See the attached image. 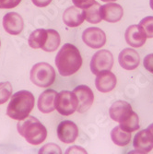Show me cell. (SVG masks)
<instances>
[{
	"label": "cell",
	"mask_w": 153,
	"mask_h": 154,
	"mask_svg": "<svg viewBox=\"0 0 153 154\" xmlns=\"http://www.w3.org/2000/svg\"><path fill=\"white\" fill-rule=\"evenodd\" d=\"M55 66L63 77L75 74L82 66V57L78 49L71 44H65L57 54Z\"/></svg>",
	"instance_id": "cell-1"
},
{
	"label": "cell",
	"mask_w": 153,
	"mask_h": 154,
	"mask_svg": "<svg viewBox=\"0 0 153 154\" xmlns=\"http://www.w3.org/2000/svg\"><path fill=\"white\" fill-rule=\"evenodd\" d=\"M35 104L34 96L31 91H20L11 96L7 108V115L14 120H23L29 116Z\"/></svg>",
	"instance_id": "cell-2"
},
{
	"label": "cell",
	"mask_w": 153,
	"mask_h": 154,
	"mask_svg": "<svg viewBox=\"0 0 153 154\" xmlns=\"http://www.w3.org/2000/svg\"><path fill=\"white\" fill-rule=\"evenodd\" d=\"M17 129L28 143L32 145H39L43 143L47 137V129L34 116H27L20 120L17 125Z\"/></svg>",
	"instance_id": "cell-3"
},
{
	"label": "cell",
	"mask_w": 153,
	"mask_h": 154,
	"mask_svg": "<svg viewBox=\"0 0 153 154\" xmlns=\"http://www.w3.org/2000/svg\"><path fill=\"white\" fill-rule=\"evenodd\" d=\"M30 79L34 85L38 87H50L55 80L54 68L50 64L45 62L37 63L31 69Z\"/></svg>",
	"instance_id": "cell-4"
},
{
	"label": "cell",
	"mask_w": 153,
	"mask_h": 154,
	"mask_svg": "<svg viewBox=\"0 0 153 154\" xmlns=\"http://www.w3.org/2000/svg\"><path fill=\"white\" fill-rule=\"evenodd\" d=\"M55 109L62 116H68L73 115L78 110V101L73 91H62L57 94L54 100Z\"/></svg>",
	"instance_id": "cell-5"
},
{
	"label": "cell",
	"mask_w": 153,
	"mask_h": 154,
	"mask_svg": "<svg viewBox=\"0 0 153 154\" xmlns=\"http://www.w3.org/2000/svg\"><path fill=\"white\" fill-rule=\"evenodd\" d=\"M114 66V55L108 50H100L96 52L90 61V70L94 75L103 71H109Z\"/></svg>",
	"instance_id": "cell-6"
},
{
	"label": "cell",
	"mask_w": 153,
	"mask_h": 154,
	"mask_svg": "<svg viewBox=\"0 0 153 154\" xmlns=\"http://www.w3.org/2000/svg\"><path fill=\"white\" fill-rule=\"evenodd\" d=\"M82 40L89 47L92 49H99L106 44V34L100 28L90 27L83 32Z\"/></svg>",
	"instance_id": "cell-7"
},
{
	"label": "cell",
	"mask_w": 153,
	"mask_h": 154,
	"mask_svg": "<svg viewBox=\"0 0 153 154\" xmlns=\"http://www.w3.org/2000/svg\"><path fill=\"white\" fill-rule=\"evenodd\" d=\"M76 94L78 101V112L80 114H83L87 112L93 103L94 101V94L91 89L86 85H79L76 87L73 91Z\"/></svg>",
	"instance_id": "cell-8"
},
{
	"label": "cell",
	"mask_w": 153,
	"mask_h": 154,
	"mask_svg": "<svg viewBox=\"0 0 153 154\" xmlns=\"http://www.w3.org/2000/svg\"><path fill=\"white\" fill-rule=\"evenodd\" d=\"M78 136V128L77 125L69 120L59 123L57 127V137L64 143H73Z\"/></svg>",
	"instance_id": "cell-9"
},
{
	"label": "cell",
	"mask_w": 153,
	"mask_h": 154,
	"mask_svg": "<svg viewBox=\"0 0 153 154\" xmlns=\"http://www.w3.org/2000/svg\"><path fill=\"white\" fill-rule=\"evenodd\" d=\"M4 30L11 35H18L24 29V20L17 12H8L3 18Z\"/></svg>",
	"instance_id": "cell-10"
},
{
	"label": "cell",
	"mask_w": 153,
	"mask_h": 154,
	"mask_svg": "<svg viewBox=\"0 0 153 154\" xmlns=\"http://www.w3.org/2000/svg\"><path fill=\"white\" fill-rule=\"evenodd\" d=\"M124 38L128 45L136 48L143 46L147 41V36L139 25L129 26L124 33Z\"/></svg>",
	"instance_id": "cell-11"
},
{
	"label": "cell",
	"mask_w": 153,
	"mask_h": 154,
	"mask_svg": "<svg viewBox=\"0 0 153 154\" xmlns=\"http://www.w3.org/2000/svg\"><path fill=\"white\" fill-rule=\"evenodd\" d=\"M133 146L136 152L148 153L153 149V137L148 129H144L138 132L133 141Z\"/></svg>",
	"instance_id": "cell-12"
},
{
	"label": "cell",
	"mask_w": 153,
	"mask_h": 154,
	"mask_svg": "<svg viewBox=\"0 0 153 154\" xmlns=\"http://www.w3.org/2000/svg\"><path fill=\"white\" fill-rule=\"evenodd\" d=\"M120 66L127 70H134L140 63V57L136 50L131 48L124 49L118 57Z\"/></svg>",
	"instance_id": "cell-13"
},
{
	"label": "cell",
	"mask_w": 153,
	"mask_h": 154,
	"mask_svg": "<svg viewBox=\"0 0 153 154\" xmlns=\"http://www.w3.org/2000/svg\"><path fill=\"white\" fill-rule=\"evenodd\" d=\"M117 83V79L115 75L109 71H103L97 75L95 79V86L99 91L106 93L112 91Z\"/></svg>",
	"instance_id": "cell-14"
},
{
	"label": "cell",
	"mask_w": 153,
	"mask_h": 154,
	"mask_svg": "<svg viewBox=\"0 0 153 154\" xmlns=\"http://www.w3.org/2000/svg\"><path fill=\"white\" fill-rule=\"evenodd\" d=\"M101 16L102 19L110 23H115L121 20L124 15L123 8L116 3H108L101 6Z\"/></svg>",
	"instance_id": "cell-15"
},
{
	"label": "cell",
	"mask_w": 153,
	"mask_h": 154,
	"mask_svg": "<svg viewBox=\"0 0 153 154\" xmlns=\"http://www.w3.org/2000/svg\"><path fill=\"white\" fill-rule=\"evenodd\" d=\"M85 20L84 9L78 8L75 6L67 8L63 14L64 23L70 28H75L83 23Z\"/></svg>",
	"instance_id": "cell-16"
},
{
	"label": "cell",
	"mask_w": 153,
	"mask_h": 154,
	"mask_svg": "<svg viewBox=\"0 0 153 154\" xmlns=\"http://www.w3.org/2000/svg\"><path fill=\"white\" fill-rule=\"evenodd\" d=\"M57 92L54 90H45L41 92L38 99V109L43 114H50L55 109L54 100Z\"/></svg>",
	"instance_id": "cell-17"
},
{
	"label": "cell",
	"mask_w": 153,
	"mask_h": 154,
	"mask_svg": "<svg viewBox=\"0 0 153 154\" xmlns=\"http://www.w3.org/2000/svg\"><path fill=\"white\" fill-rule=\"evenodd\" d=\"M132 106L126 101H116L110 107L109 114L114 121L120 122L132 112Z\"/></svg>",
	"instance_id": "cell-18"
},
{
	"label": "cell",
	"mask_w": 153,
	"mask_h": 154,
	"mask_svg": "<svg viewBox=\"0 0 153 154\" xmlns=\"http://www.w3.org/2000/svg\"><path fill=\"white\" fill-rule=\"evenodd\" d=\"M47 37H48L47 30L37 29L30 34L28 43H29V45L33 49H39V48L43 49V47L46 44Z\"/></svg>",
	"instance_id": "cell-19"
},
{
	"label": "cell",
	"mask_w": 153,
	"mask_h": 154,
	"mask_svg": "<svg viewBox=\"0 0 153 154\" xmlns=\"http://www.w3.org/2000/svg\"><path fill=\"white\" fill-rule=\"evenodd\" d=\"M111 137L115 145L124 147L129 144L131 140V134L130 132L123 130L120 125H117L111 131Z\"/></svg>",
	"instance_id": "cell-20"
},
{
	"label": "cell",
	"mask_w": 153,
	"mask_h": 154,
	"mask_svg": "<svg viewBox=\"0 0 153 154\" xmlns=\"http://www.w3.org/2000/svg\"><path fill=\"white\" fill-rule=\"evenodd\" d=\"M120 123V128L127 132H134L137 129H139V119H138V116L132 111L131 113L124 117Z\"/></svg>",
	"instance_id": "cell-21"
},
{
	"label": "cell",
	"mask_w": 153,
	"mask_h": 154,
	"mask_svg": "<svg viewBox=\"0 0 153 154\" xmlns=\"http://www.w3.org/2000/svg\"><path fill=\"white\" fill-rule=\"evenodd\" d=\"M100 9H101V5L95 1L92 5H90V7L84 9L85 20L92 24L100 23L103 20Z\"/></svg>",
	"instance_id": "cell-22"
},
{
	"label": "cell",
	"mask_w": 153,
	"mask_h": 154,
	"mask_svg": "<svg viewBox=\"0 0 153 154\" xmlns=\"http://www.w3.org/2000/svg\"><path fill=\"white\" fill-rule=\"evenodd\" d=\"M47 32H48V37H47L46 44L43 47V50L47 53H52L59 47L61 43V38H60V34L57 31L50 29L47 30Z\"/></svg>",
	"instance_id": "cell-23"
},
{
	"label": "cell",
	"mask_w": 153,
	"mask_h": 154,
	"mask_svg": "<svg viewBox=\"0 0 153 154\" xmlns=\"http://www.w3.org/2000/svg\"><path fill=\"white\" fill-rule=\"evenodd\" d=\"M12 95V86L8 81L0 82V105L7 103Z\"/></svg>",
	"instance_id": "cell-24"
},
{
	"label": "cell",
	"mask_w": 153,
	"mask_h": 154,
	"mask_svg": "<svg viewBox=\"0 0 153 154\" xmlns=\"http://www.w3.org/2000/svg\"><path fill=\"white\" fill-rule=\"evenodd\" d=\"M139 26L143 29L147 38H153V17H146L140 20Z\"/></svg>",
	"instance_id": "cell-25"
},
{
	"label": "cell",
	"mask_w": 153,
	"mask_h": 154,
	"mask_svg": "<svg viewBox=\"0 0 153 154\" xmlns=\"http://www.w3.org/2000/svg\"><path fill=\"white\" fill-rule=\"evenodd\" d=\"M39 153H61V149L58 145L49 143L41 148L39 150Z\"/></svg>",
	"instance_id": "cell-26"
},
{
	"label": "cell",
	"mask_w": 153,
	"mask_h": 154,
	"mask_svg": "<svg viewBox=\"0 0 153 154\" xmlns=\"http://www.w3.org/2000/svg\"><path fill=\"white\" fill-rule=\"evenodd\" d=\"M21 0H0V9H10L16 8Z\"/></svg>",
	"instance_id": "cell-27"
},
{
	"label": "cell",
	"mask_w": 153,
	"mask_h": 154,
	"mask_svg": "<svg viewBox=\"0 0 153 154\" xmlns=\"http://www.w3.org/2000/svg\"><path fill=\"white\" fill-rule=\"evenodd\" d=\"M72 2L74 3L75 7L81 9H85L92 5L95 2V0H72Z\"/></svg>",
	"instance_id": "cell-28"
},
{
	"label": "cell",
	"mask_w": 153,
	"mask_h": 154,
	"mask_svg": "<svg viewBox=\"0 0 153 154\" xmlns=\"http://www.w3.org/2000/svg\"><path fill=\"white\" fill-rule=\"evenodd\" d=\"M144 67L147 69L148 71L153 74V54H149L144 58L143 61Z\"/></svg>",
	"instance_id": "cell-29"
},
{
	"label": "cell",
	"mask_w": 153,
	"mask_h": 154,
	"mask_svg": "<svg viewBox=\"0 0 153 154\" xmlns=\"http://www.w3.org/2000/svg\"><path fill=\"white\" fill-rule=\"evenodd\" d=\"M32 1L38 8H45L48 5H50L53 0H32Z\"/></svg>",
	"instance_id": "cell-30"
},
{
	"label": "cell",
	"mask_w": 153,
	"mask_h": 154,
	"mask_svg": "<svg viewBox=\"0 0 153 154\" xmlns=\"http://www.w3.org/2000/svg\"><path fill=\"white\" fill-rule=\"evenodd\" d=\"M66 153H76V152H81V153H86V150L78 146H73L71 148H68V149L66 151Z\"/></svg>",
	"instance_id": "cell-31"
},
{
	"label": "cell",
	"mask_w": 153,
	"mask_h": 154,
	"mask_svg": "<svg viewBox=\"0 0 153 154\" xmlns=\"http://www.w3.org/2000/svg\"><path fill=\"white\" fill-rule=\"evenodd\" d=\"M147 129L151 133V135H152V137H153V123H152L151 125H148Z\"/></svg>",
	"instance_id": "cell-32"
},
{
	"label": "cell",
	"mask_w": 153,
	"mask_h": 154,
	"mask_svg": "<svg viewBox=\"0 0 153 154\" xmlns=\"http://www.w3.org/2000/svg\"><path fill=\"white\" fill-rule=\"evenodd\" d=\"M149 6H150V8H152L153 10V0H149Z\"/></svg>",
	"instance_id": "cell-33"
},
{
	"label": "cell",
	"mask_w": 153,
	"mask_h": 154,
	"mask_svg": "<svg viewBox=\"0 0 153 154\" xmlns=\"http://www.w3.org/2000/svg\"><path fill=\"white\" fill-rule=\"evenodd\" d=\"M102 1H103V2H115V1H116V0H102Z\"/></svg>",
	"instance_id": "cell-34"
},
{
	"label": "cell",
	"mask_w": 153,
	"mask_h": 154,
	"mask_svg": "<svg viewBox=\"0 0 153 154\" xmlns=\"http://www.w3.org/2000/svg\"><path fill=\"white\" fill-rule=\"evenodd\" d=\"M0 45H1V41H0Z\"/></svg>",
	"instance_id": "cell-35"
}]
</instances>
